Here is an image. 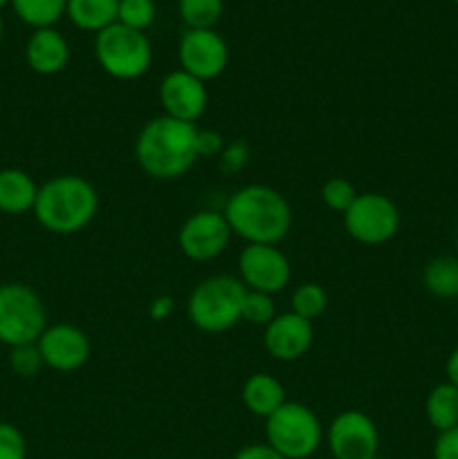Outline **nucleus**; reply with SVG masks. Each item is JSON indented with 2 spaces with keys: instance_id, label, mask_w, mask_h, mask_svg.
<instances>
[{
  "instance_id": "obj_3",
  "label": "nucleus",
  "mask_w": 458,
  "mask_h": 459,
  "mask_svg": "<svg viewBox=\"0 0 458 459\" xmlns=\"http://www.w3.org/2000/svg\"><path fill=\"white\" fill-rule=\"evenodd\" d=\"M99 211V193L81 175H57L40 184L34 204V218L40 227L57 236L84 231Z\"/></svg>"
},
{
  "instance_id": "obj_26",
  "label": "nucleus",
  "mask_w": 458,
  "mask_h": 459,
  "mask_svg": "<svg viewBox=\"0 0 458 459\" xmlns=\"http://www.w3.org/2000/svg\"><path fill=\"white\" fill-rule=\"evenodd\" d=\"M359 195V191L355 188V184L346 178H330L323 182L321 186V202L335 213L344 215L348 211V206L353 204L355 197Z\"/></svg>"
},
{
  "instance_id": "obj_13",
  "label": "nucleus",
  "mask_w": 458,
  "mask_h": 459,
  "mask_svg": "<svg viewBox=\"0 0 458 459\" xmlns=\"http://www.w3.org/2000/svg\"><path fill=\"white\" fill-rule=\"evenodd\" d=\"M43 366L54 372H76L88 363L92 345L88 334L72 323H54L45 327L36 341Z\"/></svg>"
},
{
  "instance_id": "obj_19",
  "label": "nucleus",
  "mask_w": 458,
  "mask_h": 459,
  "mask_svg": "<svg viewBox=\"0 0 458 459\" xmlns=\"http://www.w3.org/2000/svg\"><path fill=\"white\" fill-rule=\"evenodd\" d=\"M425 417L436 433L458 429V385L443 381L425 399Z\"/></svg>"
},
{
  "instance_id": "obj_37",
  "label": "nucleus",
  "mask_w": 458,
  "mask_h": 459,
  "mask_svg": "<svg viewBox=\"0 0 458 459\" xmlns=\"http://www.w3.org/2000/svg\"><path fill=\"white\" fill-rule=\"evenodd\" d=\"M9 3H12V0H0V9H3L4 4H9Z\"/></svg>"
},
{
  "instance_id": "obj_7",
  "label": "nucleus",
  "mask_w": 458,
  "mask_h": 459,
  "mask_svg": "<svg viewBox=\"0 0 458 459\" xmlns=\"http://www.w3.org/2000/svg\"><path fill=\"white\" fill-rule=\"evenodd\" d=\"M94 58L112 79L135 81L151 70L153 48L144 31L115 22L94 39Z\"/></svg>"
},
{
  "instance_id": "obj_8",
  "label": "nucleus",
  "mask_w": 458,
  "mask_h": 459,
  "mask_svg": "<svg viewBox=\"0 0 458 459\" xmlns=\"http://www.w3.org/2000/svg\"><path fill=\"white\" fill-rule=\"evenodd\" d=\"M344 229L359 245H386L400 231L398 204L384 193H359L344 213Z\"/></svg>"
},
{
  "instance_id": "obj_17",
  "label": "nucleus",
  "mask_w": 458,
  "mask_h": 459,
  "mask_svg": "<svg viewBox=\"0 0 458 459\" xmlns=\"http://www.w3.org/2000/svg\"><path fill=\"white\" fill-rule=\"evenodd\" d=\"M242 406L251 412V415L268 420L274 411L287 402L286 385L268 372H254L245 379L241 388Z\"/></svg>"
},
{
  "instance_id": "obj_38",
  "label": "nucleus",
  "mask_w": 458,
  "mask_h": 459,
  "mask_svg": "<svg viewBox=\"0 0 458 459\" xmlns=\"http://www.w3.org/2000/svg\"><path fill=\"white\" fill-rule=\"evenodd\" d=\"M373 459H389V457H382V455H375Z\"/></svg>"
},
{
  "instance_id": "obj_1",
  "label": "nucleus",
  "mask_w": 458,
  "mask_h": 459,
  "mask_svg": "<svg viewBox=\"0 0 458 459\" xmlns=\"http://www.w3.org/2000/svg\"><path fill=\"white\" fill-rule=\"evenodd\" d=\"M196 124H184L173 117H153L135 137V161L153 179H180L198 161Z\"/></svg>"
},
{
  "instance_id": "obj_14",
  "label": "nucleus",
  "mask_w": 458,
  "mask_h": 459,
  "mask_svg": "<svg viewBox=\"0 0 458 459\" xmlns=\"http://www.w3.org/2000/svg\"><path fill=\"white\" fill-rule=\"evenodd\" d=\"M162 115L173 117L184 124H196L209 106V92L205 81L196 79L184 70H173L160 83Z\"/></svg>"
},
{
  "instance_id": "obj_35",
  "label": "nucleus",
  "mask_w": 458,
  "mask_h": 459,
  "mask_svg": "<svg viewBox=\"0 0 458 459\" xmlns=\"http://www.w3.org/2000/svg\"><path fill=\"white\" fill-rule=\"evenodd\" d=\"M445 375H447L449 384L458 385V345L452 350V354L447 357V363H445Z\"/></svg>"
},
{
  "instance_id": "obj_31",
  "label": "nucleus",
  "mask_w": 458,
  "mask_h": 459,
  "mask_svg": "<svg viewBox=\"0 0 458 459\" xmlns=\"http://www.w3.org/2000/svg\"><path fill=\"white\" fill-rule=\"evenodd\" d=\"M225 137L218 133V130H202L198 128L196 134V151L198 160L200 157H218L225 148Z\"/></svg>"
},
{
  "instance_id": "obj_2",
  "label": "nucleus",
  "mask_w": 458,
  "mask_h": 459,
  "mask_svg": "<svg viewBox=\"0 0 458 459\" xmlns=\"http://www.w3.org/2000/svg\"><path fill=\"white\" fill-rule=\"evenodd\" d=\"M233 236L247 245H278L292 229V209L281 191L247 184L229 195L223 209Z\"/></svg>"
},
{
  "instance_id": "obj_21",
  "label": "nucleus",
  "mask_w": 458,
  "mask_h": 459,
  "mask_svg": "<svg viewBox=\"0 0 458 459\" xmlns=\"http://www.w3.org/2000/svg\"><path fill=\"white\" fill-rule=\"evenodd\" d=\"M422 285L436 299H458V258L436 255L425 264Z\"/></svg>"
},
{
  "instance_id": "obj_9",
  "label": "nucleus",
  "mask_w": 458,
  "mask_h": 459,
  "mask_svg": "<svg viewBox=\"0 0 458 459\" xmlns=\"http://www.w3.org/2000/svg\"><path fill=\"white\" fill-rule=\"evenodd\" d=\"M323 439L335 459H373L380 455V430L362 411H344L332 417Z\"/></svg>"
},
{
  "instance_id": "obj_23",
  "label": "nucleus",
  "mask_w": 458,
  "mask_h": 459,
  "mask_svg": "<svg viewBox=\"0 0 458 459\" xmlns=\"http://www.w3.org/2000/svg\"><path fill=\"white\" fill-rule=\"evenodd\" d=\"M180 18L187 30H214L223 16V0H180Z\"/></svg>"
},
{
  "instance_id": "obj_36",
  "label": "nucleus",
  "mask_w": 458,
  "mask_h": 459,
  "mask_svg": "<svg viewBox=\"0 0 458 459\" xmlns=\"http://www.w3.org/2000/svg\"><path fill=\"white\" fill-rule=\"evenodd\" d=\"M3 34H4V25H3V18H0V40H3Z\"/></svg>"
},
{
  "instance_id": "obj_25",
  "label": "nucleus",
  "mask_w": 458,
  "mask_h": 459,
  "mask_svg": "<svg viewBox=\"0 0 458 459\" xmlns=\"http://www.w3.org/2000/svg\"><path fill=\"white\" fill-rule=\"evenodd\" d=\"M157 4L155 0H119L117 22L130 30L146 31L155 22Z\"/></svg>"
},
{
  "instance_id": "obj_24",
  "label": "nucleus",
  "mask_w": 458,
  "mask_h": 459,
  "mask_svg": "<svg viewBox=\"0 0 458 459\" xmlns=\"http://www.w3.org/2000/svg\"><path fill=\"white\" fill-rule=\"evenodd\" d=\"M290 307V312L299 314V316L314 323L323 312H326L328 291L323 290L319 282H301V285H296V290L292 291Z\"/></svg>"
},
{
  "instance_id": "obj_11",
  "label": "nucleus",
  "mask_w": 458,
  "mask_h": 459,
  "mask_svg": "<svg viewBox=\"0 0 458 459\" xmlns=\"http://www.w3.org/2000/svg\"><path fill=\"white\" fill-rule=\"evenodd\" d=\"M238 278L247 290L274 296L290 285V260L277 245H245L238 254Z\"/></svg>"
},
{
  "instance_id": "obj_20",
  "label": "nucleus",
  "mask_w": 458,
  "mask_h": 459,
  "mask_svg": "<svg viewBox=\"0 0 458 459\" xmlns=\"http://www.w3.org/2000/svg\"><path fill=\"white\" fill-rule=\"evenodd\" d=\"M119 0H67V18L72 25L84 31L99 34L106 27L117 22Z\"/></svg>"
},
{
  "instance_id": "obj_10",
  "label": "nucleus",
  "mask_w": 458,
  "mask_h": 459,
  "mask_svg": "<svg viewBox=\"0 0 458 459\" xmlns=\"http://www.w3.org/2000/svg\"><path fill=\"white\" fill-rule=\"evenodd\" d=\"M232 229L223 211H198L189 215L178 231V247L193 263H209L227 251Z\"/></svg>"
},
{
  "instance_id": "obj_18",
  "label": "nucleus",
  "mask_w": 458,
  "mask_h": 459,
  "mask_svg": "<svg viewBox=\"0 0 458 459\" xmlns=\"http://www.w3.org/2000/svg\"><path fill=\"white\" fill-rule=\"evenodd\" d=\"M39 184L21 169L0 170V213L22 215L34 211Z\"/></svg>"
},
{
  "instance_id": "obj_16",
  "label": "nucleus",
  "mask_w": 458,
  "mask_h": 459,
  "mask_svg": "<svg viewBox=\"0 0 458 459\" xmlns=\"http://www.w3.org/2000/svg\"><path fill=\"white\" fill-rule=\"evenodd\" d=\"M25 61L36 74L54 76L66 70L70 63V45L66 36L54 27L34 30V34L27 39Z\"/></svg>"
},
{
  "instance_id": "obj_12",
  "label": "nucleus",
  "mask_w": 458,
  "mask_h": 459,
  "mask_svg": "<svg viewBox=\"0 0 458 459\" xmlns=\"http://www.w3.org/2000/svg\"><path fill=\"white\" fill-rule=\"evenodd\" d=\"M180 70L200 81H214L227 70L229 45L216 30H187L178 45Z\"/></svg>"
},
{
  "instance_id": "obj_27",
  "label": "nucleus",
  "mask_w": 458,
  "mask_h": 459,
  "mask_svg": "<svg viewBox=\"0 0 458 459\" xmlns=\"http://www.w3.org/2000/svg\"><path fill=\"white\" fill-rule=\"evenodd\" d=\"M277 314L278 312L277 305H274V296L247 290L245 300H242V321L265 327L274 321Z\"/></svg>"
},
{
  "instance_id": "obj_29",
  "label": "nucleus",
  "mask_w": 458,
  "mask_h": 459,
  "mask_svg": "<svg viewBox=\"0 0 458 459\" xmlns=\"http://www.w3.org/2000/svg\"><path fill=\"white\" fill-rule=\"evenodd\" d=\"M250 164V143L245 139H233L225 143L223 152L218 155V169L223 175L241 173Z\"/></svg>"
},
{
  "instance_id": "obj_28",
  "label": "nucleus",
  "mask_w": 458,
  "mask_h": 459,
  "mask_svg": "<svg viewBox=\"0 0 458 459\" xmlns=\"http://www.w3.org/2000/svg\"><path fill=\"white\" fill-rule=\"evenodd\" d=\"M9 368L13 370V375L22 377V379H31V377L39 375L45 366L36 343L18 345V348L9 350Z\"/></svg>"
},
{
  "instance_id": "obj_5",
  "label": "nucleus",
  "mask_w": 458,
  "mask_h": 459,
  "mask_svg": "<svg viewBox=\"0 0 458 459\" xmlns=\"http://www.w3.org/2000/svg\"><path fill=\"white\" fill-rule=\"evenodd\" d=\"M323 426L317 412L299 402H286L265 420V439L286 459H308L323 442Z\"/></svg>"
},
{
  "instance_id": "obj_34",
  "label": "nucleus",
  "mask_w": 458,
  "mask_h": 459,
  "mask_svg": "<svg viewBox=\"0 0 458 459\" xmlns=\"http://www.w3.org/2000/svg\"><path fill=\"white\" fill-rule=\"evenodd\" d=\"M232 459H286L278 455L274 448H269L268 444H250V446H242Z\"/></svg>"
},
{
  "instance_id": "obj_22",
  "label": "nucleus",
  "mask_w": 458,
  "mask_h": 459,
  "mask_svg": "<svg viewBox=\"0 0 458 459\" xmlns=\"http://www.w3.org/2000/svg\"><path fill=\"white\" fill-rule=\"evenodd\" d=\"M16 16L34 30L54 27L67 9V0H12Z\"/></svg>"
},
{
  "instance_id": "obj_4",
  "label": "nucleus",
  "mask_w": 458,
  "mask_h": 459,
  "mask_svg": "<svg viewBox=\"0 0 458 459\" xmlns=\"http://www.w3.org/2000/svg\"><path fill=\"white\" fill-rule=\"evenodd\" d=\"M247 287L238 276L216 273L198 282L187 299V318L205 334H223L242 321Z\"/></svg>"
},
{
  "instance_id": "obj_6",
  "label": "nucleus",
  "mask_w": 458,
  "mask_h": 459,
  "mask_svg": "<svg viewBox=\"0 0 458 459\" xmlns=\"http://www.w3.org/2000/svg\"><path fill=\"white\" fill-rule=\"evenodd\" d=\"M48 327V309L34 287L25 282L0 285V343L9 350L30 345Z\"/></svg>"
},
{
  "instance_id": "obj_39",
  "label": "nucleus",
  "mask_w": 458,
  "mask_h": 459,
  "mask_svg": "<svg viewBox=\"0 0 458 459\" xmlns=\"http://www.w3.org/2000/svg\"><path fill=\"white\" fill-rule=\"evenodd\" d=\"M454 3H456V4H458V0H454Z\"/></svg>"
},
{
  "instance_id": "obj_15",
  "label": "nucleus",
  "mask_w": 458,
  "mask_h": 459,
  "mask_svg": "<svg viewBox=\"0 0 458 459\" xmlns=\"http://www.w3.org/2000/svg\"><path fill=\"white\" fill-rule=\"evenodd\" d=\"M314 343V325L295 312H283L265 325L263 345L277 361L292 363L304 359Z\"/></svg>"
},
{
  "instance_id": "obj_32",
  "label": "nucleus",
  "mask_w": 458,
  "mask_h": 459,
  "mask_svg": "<svg viewBox=\"0 0 458 459\" xmlns=\"http://www.w3.org/2000/svg\"><path fill=\"white\" fill-rule=\"evenodd\" d=\"M434 459H458V429L438 433L434 444Z\"/></svg>"
},
{
  "instance_id": "obj_33",
  "label": "nucleus",
  "mask_w": 458,
  "mask_h": 459,
  "mask_svg": "<svg viewBox=\"0 0 458 459\" xmlns=\"http://www.w3.org/2000/svg\"><path fill=\"white\" fill-rule=\"evenodd\" d=\"M173 309H175V300L171 299V296L162 294L151 300V305H148V316H151V321L162 323L173 314Z\"/></svg>"
},
{
  "instance_id": "obj_30",
  "label": "nucleus",
  "mask_w": 458,
  "mask_h": 459,
  "mask_svg": "<svg viewBox=\"0 0 458 459\" xmlns=\"http://www.w3.org/2000/svg\"><path fill=\"white\" fill-rule=\"evenodd\" d=\"M0 459H27L25 435L9 421H0Z\"/></svg>"
}]
</instances>
